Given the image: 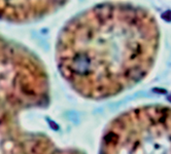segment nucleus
Instances as JSON below:
<instances>
[{
    "label": "nucleus",
    "instance_id": "obj_1",
    "mask_svg": "<svg viewBox=\"0 0 171 154\" xmlns=\"http://www.w3.org/2000/svg\"><path fill=\"white\" fill-rule=\"evenodd\" d=\"M158 44V26L149 12L130 4L103 3L81 11L62 28L56 63L75 93L102 100L147 75Z\"/></svg>",
    "mask_w": 171,
    "mask_h": 154
},
{
    "label": "nucleus",
    "instance_id": "obj_2",
    "mask_svg": "<svg viewBox=\"0 0 171 154\" xmlns=\"http://www.w3.org/2000/svg\"><path fill=\"white\" fill-rule=\"evenodd\" d=\"M100 154H171V109L128 111L106 128Z\"/></svg>",
    "mask_w": 171,
    "mask_h": 154
},
{
    "label": "nucleus",
    "instance_id": "obj_3",
    "mask_svg": "<svg viewBox=\"0 0 171 154\" xmlns=\"http://www.w3.org/2000/svg\"><path fill=\"white\" fill-rule=\"evenodd\" d=\"M58 3L54 2H23L12 4L8 2L4 4L0 2V17L15 19V20H29L31 17L36 19L39 15L49 13L50 10L58 6Z\"/></svg>",
    "mask_w": 171,
    "mask_h": 154
}]
</instances>
